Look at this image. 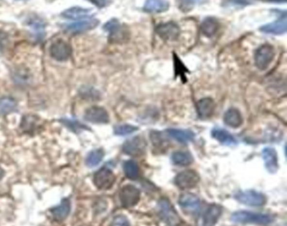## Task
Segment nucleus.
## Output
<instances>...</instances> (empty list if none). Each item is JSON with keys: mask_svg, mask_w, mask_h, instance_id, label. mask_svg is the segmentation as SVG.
<instances>
[{"mask_svg": "<svg viewBox=\"0 0 287 226\" xmlns=\"http://www.w3.org/2000/svg\"><path fill=\"white\" fill-rule=\"evenodd\" d=\"M232 220L235 223L256 224L267 226L274 221V218L270 214H258L250 211H237L232 214Z\"/></svg>", "mask_w": 287, "mask_h": 226, "instance_id": "nucleus-1", "label": "nucleus"}, {"mask_svg": "<svg viewBox=\"0 0 287 226\" xmlns=\"http://www.w3.org/2000/svg\"><path fill=\"white\" fill-rule=\"evenodd\" d=\"M104 31L109 33V40L113 43H120L127 39L128 32L117 19L108 21L104 26Z\"/></svg>", "mask_w": 287, "mask_h": 226, "instance_id": "nucleus-2", "label": "nucleus"}, {"mask_svg": "<svg viewBox=\"0 0 287 226\" xmlns=\"http://www.w3.org/2000/svg\"><path fill=\"white\" fill-rule=\"evenodd\" d=\"M275 57V50L270 45H264L256 50L254 54L255 65L259 70H265Z\"/></svg>", "mask_w": 287, "mask_h": 226, "instance_id": "nucleus-3", "label": "nucleus"}, {"mask_svg": "<svg viewBox=\"0 0 287 226\" xmlns=\"http://www.w3.org/2000/svg\"><path fill=\"white\" fill-rule=\"evenodd\" d=\"M116 181V177L113 172L107 167H102L95 173L94 176V183L96 188L101 190L111 189Z\"/></svg>", "mask_w": 287, "mask_h": 226, "instance_id": "nucleus-4", "label": "nucleus"}, {"mask_svg": "<svg viewBox=\"0 0 287 226\" xmlns=\"http://www.w3.org/2000/svg\"><path fill=\"white\" fill-rule=\"evenodd\" d=\"M200 182L198 173L193 170H186L179 173L174 179V182L180 189H189L195 188Z\"/></svg>", "mask_w": 287, "mask_h": 226, "instance_id": "nucleus-5", "label": "nucleus"}, {"mask_svg": "<svg viewBox=\"0 0 287 226\" xmlns=\"http://www.w3.org/2000/svg\"><path fill=\"white\" fill-rule=\"evenodd\" d=\"M237 201L249 206H263L266 203L265 196L258 192L248 190L235 195Z\"/></svg>", "mask_w": 287, "mask_h": 226, "instance_id": "nucleus-6", "label": "nucleus"}, {"mask_svg": "<svg viewBox=\"0 0 287 226\" xmlns=\"http://www.w3.org/2000/svg\"><path fill=\"white\" fill-rule=\"evenodd\" d=\"M158 212L164 222L171 226H175L180 223V217L176 211L167 199H161L158 204Z\"/></svg>", "mask_w": 287, "mask_h": 226, "instance_id": "nucleus-7", "label": "nucleus"}, {"mask_svg": "<svg viewBox=\"0 0 287 226\" xmlns=\"http://www.w3.org/2000/svg\"><path fill=\"white\" fill-rule=\"evenodd\" d=\"M140 199V191L133 185L124 186L120 192V200L124 208L135 206Z\"/></svg>", "mask_w": 287, "mask_h": 226, "instance_id": "nucleus-8", "label": "nucleus"}, {"mask_svg": "<svg viewBox=\"0 0 287 226\" xmlns=\"http://www.w3.org/2000/svg\"><path fill=\"white\" fill-rule=\"evenodd\" d=\"M100 24L98 19L93 18L92 16L87 17L84 19H79L76 22L64 25V29L67 32L73 33H81V32H88L92 29H95Z\"/></svg>", "mask_w": 287, "mask_h": 226, "instance_id": "nucleus-9", "label": "nucleus"}, {"mask_svg": "<svg viewBox=\"0 0 287 226\" xmlns=\"http://www.w3.org/2000/svg\"><path fill=\"white\" fill-rule=\"evenodd\" d=\"M50 54L57 61H66L71 57L72 48L66 41L57 40L51 46Z\"/></svg>", "mask_w": 287, "mask_h": 226, "instance_id": "nucleus-10", "label": "nucleus"}, {"mask_svg": "<svg viewBox=\"0 0 287 226\" xmlns=\"http://www.w3.org/2000/svg\"><path fill=\"white\" fill-rule=\"evenodd\" d=\"M156 32L164 41H175L180 36V27L174 22H168L158 25Z\"/></svg>", "mask_w": 287, "mask_h": 226, "instance_id": "nucleus-11", "label": "nucleus"}, {"mask_svg": "<svg viewBox=\"0 0 287 226\" xmlns=\"http://www.w3.org/2000/svg\"><path fill=\"white\" fill-rule=\"evenodd\" d=\"M179 204L185 212L189 214H196L200 210L201 200L192 194H184L179 198Z\"/></svg>", "mask_w": 287, "mask_h": 226, "instance_id": "nucleus-12", "label": "nucleus"}, {"mask_svg": "<svg viewBox=\"0 0 287 226\" xmlns=\"http://www.w3.org/2000/svg\"><path fill=\"white\" fill-rule=\"evenodd\" d=\"M146 145L147 143L145 141L142 137L136 136L131 140H128L124 144L123 151L127 155L137 157L145 152Z\"/></svg>", "mask_w": 287, "mask_h": 226, "instance_id": "nucleus-13", "label": "nucleus"}, {"mask_svg": "<svg viewBox=\"0 0 287 226\" xmlns=\"http://www.w3.org/2000/svg\"><path fill=\"white\" fill-rule=\"evenodd\" d=\"M84 119L94 124H107L110 121L107 111L99 106H94L86 110Z\"/></svg>", "mask_w": 287, "mask_h": 226, "instance_id": "nucleus-14", "label": "nucleus"}, {"mask_svg": "<svg viewBox=\"0 0 287 226\" xmlns=\"http://www.w3.org/2000/svg\"><path fill=\"white\" fill-rule=\"evenodd\" d=\"M287 15L284 13L283 16H281L276 21L263 25L259 30L267 34L282 35L287 32Z\"/></svg>", "mask_w": 287, "mask_h": 226, "instance_id": "nucleus-15", "label": "nucleus"}, {"mask_svg": "<svg viewBox=\"0 0 287 226\" xmlns=\"http://www.w3.org/2000/svg\"><path fill=\"white\" fill-rule=\"evenodd\" d=\"M262 156L265 161V167L268 170L269 173H276L279 168V164H278L277 152L275 149L271 147L265 148L263 150Z\"/></svg>", "mask_w": 287, "mask_h": 226, "instance_id": "nucleus-16", "label": "nucleus"}, {"mask_svg": "<svg viewBox=\"0 0 287 226\" xmlns=\"http://www.w3.org/2000/svg\"><path fill=\"white\" fill-rule=\"evenodd\" d=\"M221 206L217 204H212L209 206L206 210L205 214L203 215V226H215L218 223L219 218L221 217Z\"/></svg>", "mask_w": 287, "mask_h": 226, "instance_id": "nucleus-17", "label": "nucleus"}, {"mask_svg": "<svg viewBox=\"0 0 287 226\" xmlns=\"http://www.w3.org/2000/svg\"><path fill=\"white\" fill-rule=\"evenodd\" d=\"M196 109L201 119H207L209 117L212 116V113L214 112V101L209 97L202 98L197 103Z\"/></svg>", "mask_w": 287, "mask_h": 226, "instance_id": "nucleus-18", "label": "nucleus"}, {"mask_svg": "<svg viewBox=\"0 0 287 226\" xmlns=\"http://www.w3.org/2000/svg\"><path fill=\"white\" fill-rule=\"evenodd\" d=\"M71 210V204L68 198H63L61 204L51 210V213L53 215L54 219L57 221H63L69 214Z\"/></svg>", "mask_w": 287, "mask_h": 226, "instance_id": "nucleus-19", "label": "nucleus"}, {"mask_svg": "<svg viewBox=\"0 0 287 226\" xmlns=\"http://www.w3.org/2000/svg\"><path fill=\"white\" fill-rule=\"evenodd\" d=\"M169 8V3L167 0H147L143 6V10L148 13H158L167 11Z\"/></svg>", "mask_w": 287, "mask_h": 226, "instance_id": "nucleus-20", "label": "nucleus"}, {"mask_svg": "<svg viewBox=\"0 0 287 226\" xmlns=\"http://www.w3.org/2000/svg\"><path fill=\"white\" fill-rule=\"evenodd\" d=\"M167 133L171 138L176 140L180 143H188L195 138L194 133L188 129H167Z\"/></svg>", "mask_w": 287, "mask_h": 226, "instance_id": "nucleus-21", "label": "nucleus"}, {"mask_svg": "<svg viewBox=\"0 0 287 226\" xmlns=\"http://www.w3.org/2000/svg\"><path fill=\"white\" fill-rule=\"evenodd\" d=\"M212 135L213 138L221 142V144L226 145H234L237 144L236 139L234 138L229 132L225 129L215 128L212 130Z\"/></svg>", "mask_w": 287, "mask_h": 226, "instance_id": "nucleus-22", "label": "nucleus"}, {"mask_svg": "<svg viewBox=\"0 0 287 226\" xmlns=\"http://www.w3.org/2000/svg\"><path fill=\"white\" fill-rule=\"evenodd\" d=\"M224 122L227 126L233 127V128H237L239 127L242 123H243V118L240 113L239 111L237 109H230L227 110L225 113Z\"/></svg>", "mask_w": 287, "mask_h": 226, "instance_id": "nucleus-23", "label": "nucleus"}, {"mask_svg": "<svg viewBox=\"0 0 287 226\" xmlns=\"http://www.w3.org/2000/svg\"><path fill=\"white\" fill-rule=\"evenodd\" d=\"M91 10L88 9H84V8H80V7H73L71 9L65 10L62 13V16L66 19H81L87 18V17H90V13Z\"/></svg>", "mask_w": 287, "mask_h": 226, "instance_id": "nucleus-24", "label": "nucleus"}, {"mask_svg": "<svg viewBox=\"0 0 287 226\" xmlns=\"http://www.w3.org/2000/svg\"><path fill=\"white\" fill-rule=\"evenodd\" d=\"M202 32L207 37H211L218 32L219 22L214 18H207L202 24Z\"/></svg>", "mask_w": 287, "mask_h": 226, "instance_id": "nucleus-25", "label": "nucleus"}, {"mask_svg": "<svg viewBox=\"0 0 287 226\" xmlns=\"http://www.w3.org/2000/svg\"><path fill=\"white\" fill-rule=\"evenodd\" d=\"M17 103L14 98L3 97L0 98V115H6L16 111Z\"/></svg>", "mask_w": 287, "mask_h": 226, "instance_id": "nucleus-26", "label": "nucleus"}, {"mask_svg": "<svg viewBox=\"0 0 287 226\" xmlns=\"http://www.w3.org/2000/svg\"><path fill=\"white\" fill-rule=\"evenodd\" d=\"M172 160L174 164L179 166H189L192 163L193 157L186 151H176L172 156Z\"/></svg>", "mask_w": 287, "mask_h": 226, "instance_id": "nucleus-27", "label": "nucleus"}, {"mask_svg": "<svg viewBox=\"0 0 287 226\" xmlns=\"http://www.w3.org/2000/svg\"><path fill=\"white\" fill-rule=\"evenodd\" d=\"M104 157V151L102 149H96L92 151L86 158V165L89 167L98 166Z\"/></svg>", "mask_w": 287, "mask_h": 226, "instance_id": "nucleus-28", "label": "nucleus"}, {"mask_svg": "<svg viewBox=\"0 0 287 226\" xmlns=\"http://www.w3.org/2000/svg\"><path fill=\"white\" fill-rule=\"evenodd\" d=\"M126 176L130 179H136L139 176L138 165L134 161H127L123 165Z\"/></svg>", "mask_w": 287, "mask_h": 226, "instance_id": "nucleus-29", "label": "nucleus"}, {"mask_svg": "<svg viewBox=\"0 0 287 226\" xmlns=\"http://www.w3.org/2000/svg\"><path fill=\"white\" fill-rule=\"evenodd\" d=\"M36 117L32 116V115H27L24 117L22 120V124L20 125V127L22 128L25 131L32 132L34 130V127L37 126V120Z\"/></svg>", "mask_w": 287, "mask_h": 226, "instance_id": "nucleus-30", "label": "nucleus"}, {"mask_svg": "<svg viewBox=\"0 0 287 226\" xmlns=\"http://www.w3.org/2000/svg\"><path fill=\"white\" fill-rule=\"evenodd\" d=\"M138 129L136 126H130V125H120V126H117L115 127L114 132L115 134L117 135H130L133 134L134 132H136Z\"/></svg>", "mask_w": 287, "mask_h": 226, "instance_id": "nucleus-31", "label": "nucleus"}, {"mask_svg": "<svg viewBox=\"0 0 287 226\" xmlns=\"http://www.w3.org/2000/svg\"><path fill=\"white\" fill-rule=\"evenodd\" d=\"M29 25L33 30V32H35L37 35H41V34L44 33L45 25L41 19H32V21L29 23Z\"/></svg>", "mask_w": 287, "mask_h": 226, "instance_id": "nucleus-32", "label": "nucleus"}, {"mask_svg": "<svg viewBox=\"0 0 287 226\" xmlns=\"http://www.w3.org/2000/svg\"><path fill=\"white\" fill-rule=\"evenodd\" d=\"M63 123L68 126V128L72 129L74 132L79 131V129H87L85 126L80 124L77 120H71V119H63Z\"/></svg>", "mask_w": 287, "mask_h": 226, "instance_id": "nucleus-33", "label": "nucleus"}, {"mask_svg": "<svg viewBox=\"0 0 287 226\" xmlns=\"http://www.w3.org/2000/svg\"><path fill=\"white\" fill-rule=\"evenodd\" d=\"M111 226H130L129 220H127L126 217L123 215H118L115 217Z\"/></svg>", "mask_w": 287, "mask_h": 226, "instance_id": "nucleus-34", "label": "nucleus"}, {"mask_svg": "<svg viewBox=\"0 0 287 226\" xmlns=\"http://www.w3.org/2000/svg\"><path fill=\"white\" fill-rule=\"evenodd\" d=\"M92 3H94L95 6L98 8H104L109 5L112 2V0H88Z\"/></svg>", "mask_w": 287, "mask_h": 226, "instance_id": "nucleus-35", "label": "nucleus"}, {"mask_svg": "<svg viewBox=\"0 0 287 226\" xmlns=\"http://www.w3.org/2000/svg\"><path fill=\"white\" fill-rule=\"evenodd\" d=\"M8 42V35L5 32L0 31V50H3L5 48Z\"/></svg>", "mask_w": 287, "mask_h": 226, "instance_id": "nucleus-36", "label": "nucleus"}, {"mask_svg": "<svg viewBox=\"0 0 287 226\" xmlns=\"http://www.w3.org/2000/svg\"><path fill=\"white\" fill-rule=\"evenodd\" d=\"M184 3H186L187 5H194L196 3H201L203 0H183Z\"/></svg>", "mask_w": 287, "mask_h": 226, "instance_id": "nucleus-37", "label": "nucleus"}, {"mask_svg": "<svg viewBox=\"0 0 287 226\" xmlns=\"http://www.w3.org/2000/svg\"><path fill=\"white\" fill-rule=\"evenodd\" d=\"M3 176H4V172H3V170L0 167V181H1V179L3 178Z\"/></svg>", "mask_w": 287, "mask_h": 226, "instance_id": "nucleus-38", "label": "nucleus"}, {"mask_svg": "<svg viewBox=\"0 0 287 226\" xmlns=\"http://www.w3.org/2000/svg\"><path fill=\"white\" fill-rule=\"evenodd\" d=\"M273 2H276V3H285L287 0H271Z\"/></svg>", "mask_w": 287, "mask_h": 226, "instance_id": "nucleus-39", "label": "nucleus"}]
</instances>
